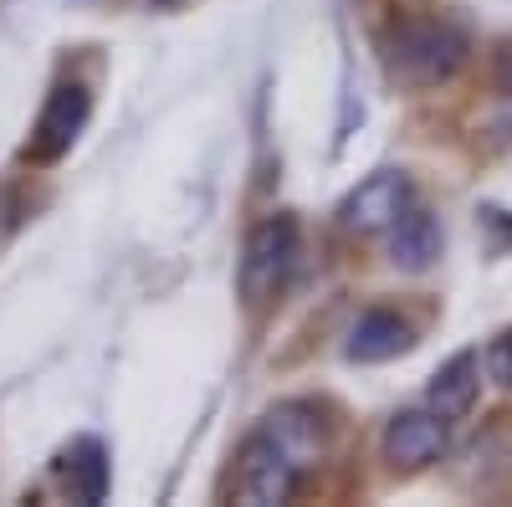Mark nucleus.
Wrapping results in <instances>:
<instances>
[{
	"instance_id": "nucleus-11",
	"label": "nucleus",
	"mask_w": 512,
	"mask_h": 507,
	"mask_svg": "<svg viewBox=\"0 0 512 507\" xmlns=\"http://www.w3.org/2000/svg\"><path fill=\"white\" fill-rule=\"evenodd\" d=\"M67 487H72V497L77 502H88V507H98L103 497H108V451L98 446V441H77L72 451H67Z\"/></svg>"
},
{
	"instance_id": "nucleus-7",
	"label": "nucleus",
	"mask_w": 512,
	"mask_h": 507,
	"mask_svg": "<svg viewBox=\"0 0 512 507\" xmlns=\"http://www.w3.org/2000/svg\"><path fill=\"white\" fill-rule=\"evenodd\" d=\"M410 349H415V328L400 313H390V308H374V313H364L349 328L344 359L349 364H390V359H400Z\"/></svg>"
},
{
	"instance_id": "nucleus-13",
	"label": "nucleus",
	"mask_w": 512,
	"mask_h": 507,
	"mask_svg": "<svg viewBox=\"0 0 512 507\" xmlns=\"http://www.w3.org/2000/svg\"><path fill=\"white\" fill-rule=\"evenodd\" d=\"M497 134H502V139H512V98L502 103V118H497Z\"/></svg>"
},
{
	"instance_id": "nucleus-2",
	"label": "nucleus",
	"mask_w": 512,
	"mask_h": 507,
	"mask_svg": "<svg viewBox=\"0 0 512 507\" xmlns=\"http://www.w3.org/2000/svg\"><path fill=\"white\" fill-rule=\"evenodd\" d=\"M390 62L415 88H441L466 62V36L446 21H410L390 41Z\"/></svg>"
},
{
	"instance_id": "nucleus-10",
	"label": "nucleus",
	"mask_w": 512,
	"mask_h": 507,
	"mask_svg": "<svg viewBox=\"0 0 512 507\" xmlns=\"http://www.w3.org/2000/svg\"><path fill=\"white\" fill-rule=\"evenodd\" d=\"M267 431L282 441V451L297 461V467H308V461L323 451V420H318L313 405H282V410H272Z\"/></svg>"
},
{
	"instance_id": "nucleus-14",
	"label": "nucleus",
	"mask_w": 512,
	"mask_h": 507,
	"mask_svg": "<svg viewBox=\"0 0 512 507\" xmlns=\"http://www.w3.org/2000/svg\"><path fill=\"white\" fill-rule=\"evenodd\" d=\"M149 6H154V11H175V6H180V0H149Z\"/></svg>"
},
{
	"instance_id": "nucleus-6",
	"label": "nucleus",
	"mask_w": 512,
	"mask_h": 507,
	"mask_svg": "<svg viewBox=\"0 0 512 507\" xmlns=\"http://www.w3.org/2000/svg\"><path fill=\"white\" fill-rule=\"evenodd\" d=\"M88 113H93V93L82 88V82H57L47 108H41L36 129H31V144H26V159L31 164H57L77 134L88 129Z\"/></svg>"
},
{
	"instance_id": "nucleus-5",
	"label": "nucleus",
	"mask_w": 512,
	"mask_h": 507,
	"mask_svg": "<svg viewBox=\"0 0 512 507\" xmlns=\"http://www.w3.org/2000/svg\"><path fill=\"white\" fill-rule=\"evenodd\" d=\"M384 461H390L395 472H425V467H436V461L446 456L451 446V420L436 415L431 405L425 410H400L390 426H384Z\"/></svg>"
},
{
	"instance_id": "nucleus-4",
	"label": "nucleus",
	"mask_w": 512,
	"mask_h": 507,
	"mask_svg": "<svg viewBox=\"0 0 512 507\" xmlns=\"http://www.w3.org/2000/svg\"><path fill=\"white\" fill-rule=\"evenodd\" d=\"M410 210V175L405 169H374L369 180H359L344 205H338V226L374 236V231H390L400 216Z\"/></svg>"
},
{
	"instance_id": "nucleus-9",
	"label": "nucleus",
	"mask_w": 512,
	"mask_h": 507,
	"mask_svg": "<svg viewBox=\"0 0 512 507\" xmlns=\"http://www.w3.org/2000/svg\"><path fill=\"white\" fill-rule=\"evenodd\" d=\"M441 246H446V236L431 210H405L390 226V262L400 272H431L441 262Z\"/></svg>"
},
{
	"instance_id": "nucleus-3",
	"label": "nucleus",
	"mask_w": 512,
	"mask_h": 507,
	"mask_svg": "<svg viewBox=\"0 0 512 507\" xmlns=\"http://www.w3.org/2000/svg\"><path fill=\"white\" fill-rule=\"evenodd\" d=\"M297 482H303V467L282 451V441L272 431H256L241 446V477H236V497L251 507H282L292 502Z\"/></svg>"
},
{
	"instance_id": "nucleus-12",
	"label": "nucleus",
	"mask_w": 512,
	"mask_h": 507,
	"mask_svg": "<svg viewBox=\"0 0 512 507\" xmlns=\"http://www.w3.org/2000/svg\"><path fill=\"white\" fill-rule=\"evenodd\" d=\"M487 379L497 390H512V328L487 344Z\"/></svg>"
},
{
	"instance_id": "nucleus-1",
	"label": "nucleus",
	"mask_w": 512,
	"mask_h": 507,
	"mask_svg": "<svg viewBox=\"0 0 512 507\" xmlns=\"http://www.w3.org/2000/svg\"><path fill=\"white\" fill-rule=\"evenodd\" d=\"M292 262H297V221L282 216V210L267 216V221H256L246 246H241V267H236L241 298L251 308L272 303L282 292V282H287V272H292Z\"/></svg>"
},
{
	"instance_id": "nucleus-8",
	"label": "nucleus",
	"mask_w": 512,
	"mask_h": 507,
	"mask_svg": "<svg viewBox=\"0 0 512 507\" xmlns=\"http://www.w3.org/2000/svg\"><path fill=\"white\" fill-rule=\"evenodd\" d=\"M477 395H482V359H477V349H461L431 374L425 405H431L436 415H446V420H461L477 405Z\"/></svg>"
}]
</instances>
